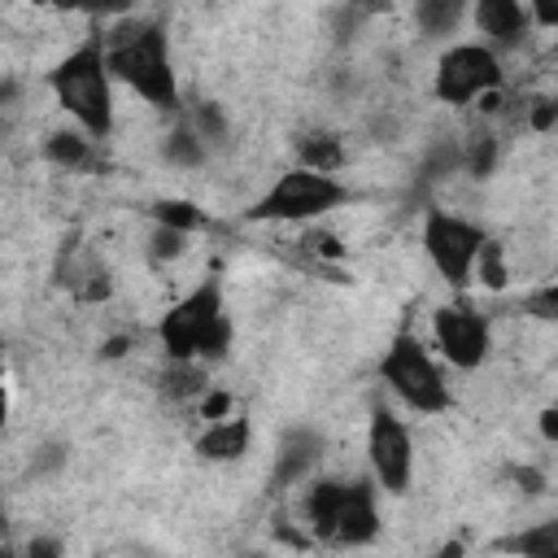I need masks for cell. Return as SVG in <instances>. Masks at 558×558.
<instances>
[{
	"label": "cell",
	"instance_id": "ba28073f",
	"mask_svg": "<svg viewBox=\"0 0 558 558\" xmlns=\"http://www.w3.org/2000/svg\"><path fill=\"white\" fill-rule=\"evenodd\" d=\"M366 462H371V480L379 493L401 497L414 480V440L410 427L392 414V410H371L366 423Z\"/></svg>",
	"mask_w": 558,
	"mask_h": 558
},
{
	"label": "cell",
	"instance_id": "7402d4cb",
	"mask_svg": "<svg viewBox=\"0 0 558 558\" xmlns=\"http://www.w3.org/2000/svg\"><path fill=\"white\" fill-rule=\"evenodd\" d=\"M501 549L510 554H527V558H554L558 554V523H536L510 541H501Z\"/></svg>",
	"mask_w": 558,
	"mask_h": 558
},
{
	"label": "cell",
	"instance_id": "4fadbf2b",
	"mask_svg": "<svg viewBox=\"0 0 558 558\" xmlns=\"http://www.w3.org/2000/svg\"><path fill=\"white\" fill-rule=\"evenodd\" d=\"M248 440H253L248 418H244V414H222V418H214V423L196 436V453H201L205 462H235V458L248 449Z\"/></svg>",
	"mask_w": 558,
	"mask_h": 558
},
{
	"label": "cell",
	"instance_id": "8992f818",
	"mask_svg": "<svg viewBox=\"0 0 558 558\" xmlns=\"http://www.w3.org/2000/svg\"><path fill=\"white\" fill-rule=\"evenodd\" d=\"M501 83H506V70H501L497 48H488V44H449L436 61L432 92H436V100L458 109V105H471V100H480L484 92H493Z\"/></svg>",
	"mask_w": 558,
	"mask_h": 558
},
{
	"label": "cell",
	"instance_id": "d590c367",
	"mask_svg": "<svg viewBox=\"0 0 558 558\" xmlns=\"http://www.w3.org/2000/svg\"><path fill=\"white\" fill-rule=\"evenodd\" d=\"M26 554H31V558H57V554H61V541H48V536H31Z\"/></svg>",
	"mask_w": 558,
	"mask_h": 558
},
{
	"label": "cell",
	"instance_id": "e0dca14e",
	"mask_svg": "<svg viewBox=\"0 0 558 558\" xmlns=\"http://www.w3.org/2000/svg\"><path fill=\"white\" fill-rule=\"evenodd\" d=\"M296 166H310V170H323V174H336L344 166V140L331 135V131H305L296 140Z\"/></svg>",
	"mask_w": 558,
	"mask_h": 558
},
{
	"label": "cell",
	"instance_id": "8d00e7d4",
	"mask_svg": "<svg viewBox=\"0 0 558 558\" xmlns=\"http://www.w3.org/2000/svg\"><path fill=\"white\" fill-rule=\"evenodd\" d=\"M541 432H545V440H554V436H558V410H554V405H545V410H541Z\"/></svg>",
	"mask_w": 558,
	"mask_h": 558
},
{
	"label": "cell",
	"instance_id": "836d02e7",
	"mask_svg": "<svg viewBox=\"0 0 558 558\" xmlns=\"http://www.w3.org/2000/svg\"><path fill=\"white\" fill-rule=\"evenodd\" d=\"M305 244H310L314 253H323V257H340V253H344V248L336 244V235H327V231H314V235H310Z\"/></svg>",
	"mask_w": 558,
	"mask_h": 558
},
{
	"label": "cell",
	"instance_id": "5bb4252c",
	"mask_svg": "<svg viewBox=\"0 0 558 558\" xmlns=\"http://www.w3.org/2000/svg\"><path fill=\"white\" fill-rule=\"evenodd\" d=\"M340 488L344 480H314L301 497V519L314 532V541H331V523H336V506H340Z\"/></svg>",
	"mask_w": 558,
	"mask_h": 558
},
{
	"label": "cell",
	"instance_id": "7a4b0ae2",
	"mask_svg": "<svg viewBox=\"0 0 558 558\" xmlns=\"http://www.w3.org/2000/svg\"><path fill=\"white\" fill-rule=\"evenodd\" d=\"M231 336L235 331L218 279H201L157 318V340L174 362H222L231 353Z\"/></svg>",
	"mask_w": 558,
	"mask_h": 558
},
{
	"label": "cell",
	"instance_id": "f546056e",
	"mask_svg": "<svg viewBox=\"0 0 558 558\" xmlns=\"http://www.w3.org/2000/svg\"><path fill=\"white\" fill-rule=\"evenodd\" d=\"M65 453H70V449L52 440V445H44V449L31 458V471H35V475H52V471H61V466H65Z\"/></svg>",
	"mask_w": 558,
	"mask_h": 558
},
{
	"label": "cell",
	"instance_id": "4dcf8cb0",
	"mask_svg": "<svg viewBox=\"0 0 558 558\" xmlns=\"http://www.w3.org/2000/svg\"><path fill=\"white\" fill-rule=\"evenodd\" d=\"M523 9L532 17V26H541V31L558 26V0H523Z\"/></svg>",
	"mask_w": 558,
	"mask_h": 558
},
{
	"label": "cell",
	"instance_id": "5b68a950",
	"mask_svg": "<svg viewBox=\"0 0 558 558\" xmlns=\"http://www.w3.org/2000/svg\"><path fill=\"white\" fill-rule=\"evenodd\" d=\"M344 201H349V187L336 174L292 166L244 209V218L248 222H310V218L340 209Z\"/></svg>",
	"mask_w": 558,
	"mask_h": 558
},
{
	"label": "cell",
	"instance_id": "d6a6232c",
	"mask_svg": "<svg viewBox=\"0 0 558 558\" xmlns=\"http://www.w3.org/2000/svg\"><path fill=\"white\" fill-rule=\"evenodd\" d=\"M227 410H231V397H227V392H205V397H201V414H205V418H222Z\"/></svg>",
	"mask_w": 558,
	"mask_h": 558
},
{
	"label": "cell",
	"instance_id": "4316f807",
	"mask_svg": "<svg viewBox=\"0 0 558 558\" xmlns=\"http://www.w3.org/2000/svg\"><path fill=\"white\" fill-rule=\"evenodd\" d=\"M148 214H153V222H170V227H179V231H187V235L205 227V214H201L192 201H157Z\"/></svg>",
	"mask_w": 558,
	"mask_h": 558
},
{
	"label": "cell",
	"instance_id": "9c48e42d",
	"mask_svg": "<svg viewBox=\"0 0 558 558\" xmlns=\"http://www.w3.org/2000/svg\"><path fill=\"white\" fill-rule=\"evenodd\" d=\"M432 336H436V349L445 353V362L458 371H475L493 349L488 318L471 305H458V301L432 310Z\"/></svg>",
	"mask_w": 558,
	"mask_h": 558
},
{
	"label": "cell",
	"instance_id": "ac0fdd59",
	"mask_svg": "<svg viewBox=\"0 0 558 558\" xmlns=\"http://www.w3.org/2000/svg\"><path fill=\"white\" fill-rule=\"evenodd\" d=\"M161 157H166L170 166L196 170V166H205L209 148H205V140H201V135H196L187 122H179L174 131H166V140H161Z\"/></svg>",
	"mask_w": 558,
	"mask_h": 558
},
{
	"label": "cell",
	"instance_id": "6da1fadb",
	"mask_svg": "<svg viewBox=\"0 0 558 558\" xmlns=\"http://www.w3.org/2000/svg\"><path fill=\"white\" fill-rule=\"evenodd\" d=\"M105 65L109 78L126 83L153 109L179 105V78L170 65V39L157 17H131L105 31Z\"/></svg>",
	"mask_w": 558,
	"mask_h": 558
},
{
	"label": "cell",
	"instance_id": "d6986e66",
	"mask_svg": "<svg viewBox=\"0 0 558 558\" xmlns=\"http://www.w3.org/2000/svg\"><path fill=\"white\" fill-rule=\"evenodd\" d=\"M157 384H161V397H170V401L201 397L205 392V362H174L170 357V366L157 375Z\"/></svg>",
	"mask_w": 558,
	"mask_h": 558
},
{
	"label": "cell",
	"instance_id": "2e32d148",
	"mask_svg": "<svg viewBox=\"0 0 558 558\" xmlns=\"http://www.w3.org/2000/svg\"><path fill=\"white\" fill-rule=\"evenodd\" d=\"M466 4H471V0H414V26H418L427 39H449V35L462 26Z\"/></svg>",
	"mask_w": 558,
	"mask_h": 558
},
{
	"label": "cell",
	"instance_id": "7c38bea8",
	"mask_svg": "<svg viewBox=\"0 0 558 558\" xmlns=\"http://www.w3.org/2000/svg\"><path fill=\"white\" fill-rule=\"evenodd\" d=\"M471 17L475 31L488 39V48H514L532 26L523 0H471Z\"/></svg>",
	"mask_w": 558,
	"mask_h": 558
},
{
	"label": "cell",
	"instance_id": "ab89813d",
	"mask_svg": "<svg viewBox=\"0 0 558 558\" xmlns=\"http://www.w3.org/2000/svg\"><path fill=\"white\" fill-rule=\"evenodd\" d=\"M0 427H4V392H0Z\"/></svg>",
	"mask_w": 558,
	"mask_h": 558
},
{
	"label": "cell",
	"instance_id": "9a60e30c",
	"mask_svg": "<svg viewBox=\"0 0 558 558\" xmlns=\"http://www.w3.org/2000/svg\"><path fill=\"white\" fill-rule=\"evenodd\" d=\"M96 140L87 135V131H52L48 140H44V157L52 161V166H61V170H87L92 161H96V148H92Z\"/></svg>",
	"mask_w": 558,
	"mask_h": 558
},
{
	"label": "cell",
	"instance_id": "52a82bcc",
	"mask_svg": "<svg viewBox=\"0 0 558 558\" xmlns=\"http://www.w3.org/2000/svg\"><path fill=\"white\" fill-rule=\"evenodd\" d=\"M484 244V227L462 218V214H449V209H427L423 218V253L427 262L436 266V275L449 283V288H466L471 283V266H475V253Z\"/></svg>",
	"mask_w": 558,
	"mask_h": 558
},
{
	"label": "cell",
	"instance_id": "83f0119b",
	"mask_svg": "<svg viewBox=\"0 0 558 558\" xmlns=\"http://www.w3.org/2000/svg\"><path fill=\"white\" fill-rule=\"evenodd\" d=\"M39 4H52L65 13H87V17H126L135 0H39Z\"/></svg>",
	"mask_w": 558,
	"mask_h": 558
},
{
	"label": "cell",
	"instance_id": "30bf717a",
	"mask_svg": "<svg viewBox=\"0 0 558 558\" xmlns=\"http://www.w3.org/2000/svg\"><path fill=\"white\" fill-rule=\"evenodd\" d=\"M375 480H344L336 523H331V545L362 549L379 536V506H375Z\"/></svg>",
	"mask_w": 558,
	"mask_h": 558
},
{
	"label": "cell",
	"instance_id": "e575fe53",
	"mask_svg": "<svg viewBox=\"0 0 558 558\" xmlns=\"http://www.w3.org/2000/svg\"><path fill=\"white\" fill-rule=\"evenodd\" d=\"M514 480L523 484V493H541L545 488V475L536 466H514Z\"/></svg>",
	"mask_w": 558,
	"mask_h": 558
},
{
	"label": "cell",
	"instance_id": "3957f363",
	"mask_svg": "<svg viewBox=\"0 0 558 558\" xmlns=\"http://www.w3.org/2000/svg\"><path fill=\"white\" fill-rule=\"evenodd\" d=\"M48 87H52L57 105L74 118L78 131H87L92 140H105L113 131V78L105 65L100 31H92L74 52H65L48 70Z\"/></svg>",
	"mask_w": 558,
	"mask_h": 558
},
{
	"label": "cell",
	"instance_id": "ffe728a7",
	"mask_svg": "<svg viewBox=\"0 0 558 558\" xmlns=\"http://www.w3.org/2000/svg\"><path fill=\"white\" fill-rule=\"evenodd\" d=\"M187 126L205 140V148H227V140H231L227 113H222V105H214V100H201V105L187 113Z\"/></svg>",
	"mask_w": 558,
	"mask_h": 558
},
{
	"label": "cell",
	"instance_id": "f35d334b",
	"mask_svg": "<svg viewBox=\"0 0 558 558\" xmlns=\"http://www.w3.org/2000/svg\"><path fill=\"white\" fill-rule=\"evenodd\" d=\"M122 353H126V340H122V336H113V340L105 344V357H122Z\"/></svg>",
	"mask_w": 558,
	"mask_h": 558
},
{
	"label": "cell",
	"instance_id": "d4e9b609",
	"mask_svg": "<svg viewBox=\"0 0 558 558\" xmlns=\"http://www.w3.org/2000/svg\"><path fill=\"white\" fill-rule=\"evenodd\" d=\"M471 279H480L484 288H506V279H510V270H506V253H501V244L497 240H488L484 235V244H480V253H475V266H471Z\"/></svg>",
	"mask_w": 558,
	"mask_h": 558
},
{
	"label": "cell",
	"instance_id": "cb8c5ba5",
	"mask_svg": "<svg viewBox=\"0 0 558 558\" xmlns=\"http://www.w3.org/2000/svg\"><path fill=\"white\" fill-rule=\"evenodd\" d=\"M187 231H179V227H170V222H153V231H148V244H144V253H148V262H174V257H183L187 253Z\"/></svg>",
	"mask_w": 558,
	"mask_h": 558
},
{
	"label": "cell",
	"instance_id": "44dd1931",
	"mask_svg": "<svg viewBox=\"0 0 558 558\" xmlns=\"http://www.w3.org/2000/svg\"><path fill=\"white\" fill-rule=\"evenodd\" d=\"M497 153H501L497 135H493V131H475V135H466V144H462V170H466L471 179H488L493 166H497Z\"/></svg>",
	"mask_w": 558,
	"mask_h": 558
},
{
	"label": "cell",
	"instance_id": "8fae6325",
	"mask_svg": "<svg viewBox=\"0 0 558 558\" xmlns=\"http://www.w3.org/2000/svg\"><path fill=\"white\" fill-rule=\"evenodd\" d=\"M323 449H327V440L314 427H288L279 436V453H275V488L310 480V471L323 462Z\"/></svg>",
	"mask_w": 558,
	"mask_h": 558
},
{
	"label": "cell",
	"instance_id": "f1b7e54d",
	"mask_svg": "<svg viewBox=\"0 0 558 558\" xmlns=\"http://www.w3.org/2000/svg\"><path fill=\"white\" fill-rule=\"evenodd\" d=\"M523 305H527V314H536L541 323H554V318H558V288H554V283H545V288H536Z\"/></svg>",
	"mask_w": 558,
	"mask_h": 558
},
{
	"label": "cell",
	"instance_id": "484cf974",
	"mask_svg": "<svg viewBox=\"0 0 558 558\" xmlns=\"http://www.w3.org/2000/svg\"><path fill=\"white\" fill-rule=\"evenodd\" d=\"M65 283H70V292H74L78 301H105L109 288H113V283H109V270H105L100 262H87V266H78V270L70 266V279H65Z\"/></svg>",
	"mask_w": 558,
	"mask_h": 558
},
{
	"label": "cell",
	"instance_id": "277c9868",
	"mask_svg": "<svg viewBox=\"0 0 558 558\" xmlns=\"http://www.w3.org/2000/svg\"><path fill=\"white\" fill-rule=\"evenodd\" d=\"M379 379L397 401H405L414 414H445L453 405V392L445 384L440 362L414 331H397L392 344L379 357Z\"/></svg>",
	"mask_w": 558,
	"mask_h": 558
},
{
	"label": "cell",
	"instance_id": "74e56055",
	"mask_svg": "<svg viewBox=\"0 0 558 558\" xmlns=\"http://www.w3.org/2000/svg\"><path fill=\"white\" fill-rule=\"evenodd\" d=\"M17 100V78H0V109Z\"/></svg>",
	"mask_w": 558,
	"mask_h": 558
},
{
	"label": "cell",
	"instance_id": "603a6c76",
	"mask_svg": "<svg viewBox=\"0 0 558 558\" xmlns=\"http://www.w3.org/2000/svg\"><path fill=\"white\" fill-rule=\"evenodd\" d=\"M418 170H423V179H432V183H436V179H449L453 170H462V144H458V140H436V144H427Z\"/></svg>",
	"mask_w": 558,
	"mask_h": 558
},
{
	"label": "cell",
	"instance_id": "1f68e13d",
	"mask_svg": "<svg viewBox=\"0 0 558 558\" xmlns=\"http://www.w3.org/2000/svg\"><path fill=\"white\" fill-rule=\"evenodd\" d=\"M554 118H558V105H554L549 96L532 100V109H527V122H532V131H549V126H554Z\"/></svg>",
	"mask_w": 558,
	"mask_h": 558
}]
</instances>
